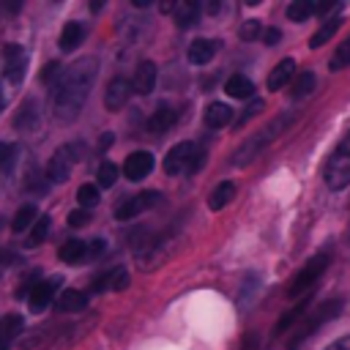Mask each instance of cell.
<instances>
[{
	"mask_svg": "<svg viewBox=\"0 0 350 350\" xmlns=\"http://www.w3.org/2000/svg\"><path fill=\"white\" fill-rule=\"evenodd\" d=\"M314 88H317V77H314L312 71H301V74L295 77V82H293V98H304V96H309Z\"/></svg>",
	"mask_w": 350,
	"mask_h": 350,
	"instance_id": "f546056e",
	"label": "cell"
},
{
	"mask_svg": "<svg viewBox=\"0 0 350 350\" xmlns=\"http://www.w3.org/2000/svg\"><path fill=\"white\" fill-rule=\"evenodd\" d=\"M224 90H227V96H232V98H249V96L254 93V82H252L249 77H243V74H232V77L224 82Z\"/></svg>",
	"mask_w": 350,
	"mask_h": 350,
	"instance_id": "d4e9b609",
	"label": "cell"
},
{
	"mask_svg": "<svg viewBox=\"0 0 350 350\" xmlns=\"http://www.w3.org/2000/svg\"><path fill=\"white\" fill-rule=\"evenodd\" d=\"M129 96H131V82L123 79V77H115V79L109 82L107 93H104V107H107L109 112H118V109L126 107Z\"/></svg>",
	"mask_w": 350,
	"mask_h": 350,
	"instance_id": "7c38bea8",
	"label": "cell"
},
{
	"mask_svg": "<svg viewBox=\"0 0 350 350\" xmlns=\"http://www.w3.org/2000/svg\"><path fill=\"white\" fill-rule=\"evenodd\" d=\"M49 183H52V180H49V178H44L41 172H30V178H27V189H30V191H36V194H44V191L49 189Z\"/></svg>",
	"mask_w": 350,
	"mask_h": 350,
	"instance_id": "74e56055",
	"label": "cell"
},
{
	"mask_svg": "<svg viewBox=\"0 0 350 350\" xmlns=\"http://www.w3.org/2000/svg\"><path fill=\"white\" fill-rule=\"evenodd\" d=\"M262 22L260 19H246L243 25H241V30H238V36L243 38V41H254V38H262Z\"/></svg>",
	"mask_w": 350,
	"mask_h": 350,
	"instance_id": "e575fe53",
	"label": "cell"
},
{
	"mask_svg": "<svg viewBox=\"0 0 350 350\" xmlns=\"http://www.w3.org/2000/svg\"><path fill=\"white\" fill-rule=\"evenodd\" d=\"M232 197H235V183H232V180H221V183L211 191V197H208V208H211V211H221Z\"/></svg>",
	"mask_w": 350,
	"mask_h": 350,
	"instance_id": "484cf974",
	"label": "cell"
},
{
	"mask_svg": "<svg viewBox=\"0 0 350 350\" xmlns=\"http://www.w3.org/2000/svg\"><path fill=\"white\" fill-rule=\"evenodd\" d=\"M98 200H101V197H98V189H96L93 183H82V186L77 189V202H79V208H85V211H88V208H96Z\"/></svg>",
	"mask_w": 350,
	"mask_h": 350,
	"instance_id": "1f68e13d",
	"label": "cell"
},
{
	"mask_svg": "<svg viewBox=\"0 0 350 350\" xmlns=\"http://www.w3.org/2000/svg\"><path fill=\"white\" fill-rule=\"evenodd\" d=\"M49 227H52V221H49V216H38V221L33 224V230H30V238H27V246H38L44 238H46V232H49Z\"/></svg>",
	"mask_w": 350,
	"mask_h": 350,
	"instance_id": "d6a6232c",
	"label": "cell"
},
{
	"mask_svg": "<svg viewBox=\"0 0 350 350\" xmlns=\"http://www.w3.org/2000/svg\"><path fill=\"white\" fill-rule=\"evenodd\" d=\"M342 312V301H336V298H331V301H323V304H317V306H312L304 317H301V323L293 328V336H290V342H287V347L290 350H298L323 323H328V320H334L336 314Z\"/></svg>",
	"mask_w": 350,
	"mask_h": 350,
	"instance_id": "3957f363",
	"label": "cell"
},
{
	"mask_svg": "<svg viewBox=\"0 0 350 350\" xmlns=\"http://www.w3.org/2000/svg\"><path fill=\"white\" fill-rule=\"evenodd\" d=\"M3 74L8 82H22L27 71V52L22 44H5L3 49Z\"/></svg>",
	"mask_w": 350,
	"mask_h": 350,
	"instance_id": "9c48e42d",
	"label": "cell"
},
{
	"mask_svg": "<svg viewBox=\"0 0 350 350\" xmlns=\"http://www.w3.org/2000/svg\"><path fill=\"white\" fill-rule=\"evenodd\" d=\"M230 120H232V107H227V104H221V101L208 104V109H205V126L221 129V126H227Z\"/></svg>",
	"mask_w": 350,
	"mask_h": 350,
	"instance_id": "7402d4cb",
	"label": "cell"
},
{
	"mask_svg": "<svg viewBox=\"0 0 350 350\" xmlns=\"http://www.w3.org/2000/svg\"><path fill=\"white\" fill-rule=\"evenodd\" d=\"M150 170H153V156H150L148 150L131 153V156L126 159V164H123V172H126L129 180H142L145 175H150Z\"/></svg>",
	"mask_w": 350,
	"mask_h": 350,
	"instance_id": "5bb4252c",
	"label": "cell"
},
{
	"mask_svg": "<svg viewBox=\"0 0 350 350\" xmlns=\"http://www.w3.org/2000/svg\"><path fill=\"white\" fill-rule=\"evenodd\" d=\"M323 180L331 191H342V189L350 186V129L339 139V145L331 150V156L325 159Z\"/></svg>",
	"mask_w": 350,
	"mask_h": 350,
	"instance_id": "277c9868",
	"label": "cell"
},
{
	"mask_svg": "<svg viewBox=\"0 0 350 350\" xmlns=\"http://www.w3.org/2000/svg\"><path fill=\"white\" fill-rule=\"evenodd\" d=\"M156 77H159V71H156V66L150 63V60H142L139 66H137V71H134V79H131V88L139 93V96H148L153 88H156Z\"/></svg>",
	"mask_w": 350,
	"mask_h": 350,
	"instance_id": "9a60e30c",
	"label": "cell"
},
{
	"mask_svg": "<svg viewBox=\"0 0 350 350\" xmlns=\"http://www.w3.org/2000/svg\"><path fill=\"white\" fill-rule=\"evenodd\" d=\"M77 148H79V145H63V148H57V150L52 153V159L46 161V178H49L52 183L68 180L74 164H77L79 156H82V153H77Z\"/></svg>",
	"mask_w": 350,
	"mask_h": 350,
	"instance_id": "52a82bcc",
	"label": "cell"
},
{
	"mask_svg": "<svg viewBox=\"0 0 350 350\" xmlns=\"http://www.w3.org/2000/svg\"><path fill=\"white\" fill-rule=\"evenodd\" d=\"M172 123H175V107L161 104L159 109H153V115L148 120V131L150 134H164V131H170Z\"/></svg>",
	"mask_w": 350,
	"mask_h": 350,
	"instance_id": "44dd1931",
	"label": "cell"
},
{
	"mask_svg": "<svg viewBox=\"0 0 350 350\" xmlns=\"http://www.w3.org/2000/svg\"><path fill=\"white\" fill-rule=\"evenodd\" d=\"M293 118H295L293 112L276 115L265 129H260L257 134H252V137H249V139L235 150L232 164H235V167H246L252 159H257V156H260V153H262V150H265V148H268V145H271V142H273V139H276V137H279V134L293 123Z\"/></svg>",
	"mask_w": 350,
	"mask_h": 350,
	"instance_id": "7a4b0ae2",
	"label": "cell"
},
{
	"mask_svg": "<svg viewBox=\"0 0 350 350\" xmlns=\"http://www.w3.org/2000/svg\"><path fill=\"white\" fill-rule=\"evenodd\" d=\"M205 11H208V14H219V11H221V3H208Z\"/></svg>",
	"mask_w": 350,
	"mask_h": 350,
	"instance_id": "c3c4849f",
	"label": "cell"
},
{
	"mask_svg": "<svg viewBox=\"0 0 350 350\" xmlns=\"http://www.w3.org/2000/svg\"><path fill=\"white\" fill-rule=\"evenodd\" d=\"M22 328H25V320L19 314H3L0 317V350H8L11 342L22 334Z\"/></svg>",
	"mask_w": 350,
	"mask_h": 350,
	"instance_id": "d6986e66",
	"label": "cell"
},
{
	"mask_svg": "<svg viewBox=\"0 0 350 350\" xmlns=\"http://www.w3.org/2000/svg\"><path fill=\"white\" fill-rule=\"evenodd\" d=\"M287 19L290 22H306L312 14H317V3H309V0H295L287 5Z\"/></svg>",
	"mask_w": 350,
	"mask_h": 350,
	"instance_id": "f1b7e54d",
	"label": "cell"
},
{
	"mask_svg": "<svg viewBox=\"0 0 350 350\" xmlns=\"http://www.w3.org/2000/svg\"><path fill=\"white\" fill-rule=\"evenodd\" d=\"M134 5H137V8H148L150 3H148V0H134Z\"/></svg>",
	"mask_w": 350,
	"mask_h": 350,
	"instance_id": "681fc988",
	"label": "cell"
},
{
	"mask_svg": "<svg viewBox=\"0 0 350 350\" xmlns=\"http://www.w3.org/2000/svg\"><path fill=\"white\" fill-rule=\"evenodd\" d=\"M101 252H104V241H101V238H96V241L88 243V257H96V254H101Z\"/></svg>",
	"mask_w": 350,
	"mask_h": 350,
	"instance_id": "b9f144b4",
	"label": "cell"
},
{
	"mask_svg": "<svg viewBox=\"0 0 350 350\" xmlns=\"http://www.w3.org/2000/svg\"><path fill=\"white\" fill-rule=\"evenodd\" d=\"M339 25H342V14H339V11H336V14H331V16H325V19L320 22V27L312 33L309 46H312V49H317V46H323L325 41H331V38H334V33L339 30Z\"/></svg>",
	"mask_w": 350,
	"mask_h": 350,
	"instance_id": "e0dca14e",
	"label": "cell"
},
{
	"mask_svg": "<svg viewBox=\"0 0 350 350\" xmlns=\"http://www.w3.org/2000/svg\"><path fill=\"white\" fill-rule=\"evenodd\" d=\"M241 350H257V336L254 334H246L243 342H241Z\"/></svg>",
	"mask_w": 350,
	"mask_h": 350,
	"instance_id": "7bdbcfd3",
	"label": "cell"
},
{
	"mask_svg": "<svg viewBox=\"0 0 350 350\" xmlns=\"http://www.w3.org/2000/svg\"><path fill=\"white\" fill-rule=\"evenodd\" d=\"M3 104H5V98H3V93H0V109H3Z\"/></svg>",
	"mask_w": 350,
	"mask_h": 350,
	"instance_id": "f907efd6",
	"label": "cell"
},
{
	"mask_svg": "<svg viewBox=\"0 0 350 350\" xmlns=\"http://www.w3.org/2000/svg\"><path fill=\"white\" fill-rule=\"evenodd\" d=\"M109 145H112V134H104V137H101V142H98V148H101V150H107Z\"/></svg>",
	"mask_w": 350,
	"mask_h": 350,
	"instance_id": "7dc6e473",
	"label": "cell"
},
{
	"mask_svg": "<svg viewBox=\"0 0 350 350\" xmlns=\"http://www.w3.org/2000/svg\"><path fill=\"white\" fill-rule=\"evenodd\" d=\"M200 3H191V0H180V3H175V11H172V19H175V25L178 27H191L197 19H200Z\"/></svg>",
	"mask_w": 350,
	"mask_h": 350,
	"instance_id": "ffe728a7",
	"label": "cell"
},
{
	"mask_svg": "<svg viewBox=\"0 0 350 350\" xmlns=\"http://www.w3.org/2000/svg\"><path fill=\"white\" fill-rule=\"evenodd\" d=\"M200 164H202V150H200L194 142H189V139L178 142V145L170 148V153L164 156V172L172 175V178H175V175L194 172Z\"/></svg>",
	"mask_w": 350,
	"mask_h": 350,
	"instance_id": "8992f818",
	"label": "cell"
},
{
	"mask_svg": "<svg viewBox=\"0 0 350 350\" xmlns=\"http://www.w3.org/2000/svg\"><path fill=\"white\" fill-rule=\"evenodd\" d=\"M0 8H3V11H11V14H14V11H22V3H0Z\"/></svg>",
	"mask_w": 350,
	"mask_h": 350,
	"instance_id": "bcb514c9",
	"label": "cell"
},
{
	"mask_svg": "<svg viewBox=\"0 0 350 350\" xmlns=\"http://www.w3.org/2000/svg\"><path fill=\"white\" fill-rule=\"evenodd\" d=\"M57 284H60V276L36 282L33 290H30V312H36V314L44 312V309L52 304V298H55V293H57Z\"/></svg>",
	"mask_w": 350,
	"mask_h": 350,
	"instance_id": "8fae6325",
	"label": "cell"
},
{
	"mask_svg": "<svg viewBox=\"0 0 350 350\" xmlns=\"http://www.w3.org/2000/svg\"><path fill=\"white\" fill-rule=\"evenodd\" d=\"M331 262V252H320L314 257H309L304 262V268L290 279V287H287V298H304V295H312V287L317 284V279L325 273Z\"/></svg>",
	"mask_w": 350,
	"mask_h": 350,
	"instance_id": "5b68a950",
	"label": "cell"
},
{
	"mask_svg": "<svg viewBox=\"0 0 350 350\" xmlns=\"http://www.w3.org/2000/svg\"><path fill=\"white\" fill-rule=\"evenodd\" d=\"M38 221V211H36V205L33 202H25L16 213H14V219H11V230L14 232H25L30 224H36Z\"/></svg>",
	"mask_w": 350,
	"mask_h": 350,
	"instance_id": "4316f807",
	"label": "cell"
},
{
	"mask_svg": "<svg viewBox=\"0 0 350 350\" xmlns=\"http://www.w3.org/2000/svg\"><path fill=\"white\" fill-rule=\"evenodd\" d=\"M325 350H350V334H347V336H342L339 342H334V345H328Z\"/></svg>",
	"mask_w": 350,
	"mask_h": 350,
	"instance_id": "ee69618b",
	"label": "cell"
},
{
	"mask_svg": "<svg viewBox=\"0 0 350 350\" xmlns=\"http://www.w3.org/2000/svg\"><path fill=\"white\" fill-rule=\"evenodd\" d=\"M14 126L19 129V131H25V134H33V131H38V126H41V104H38V98H25L22 101V107L16 109V115H14Z\"/></svg>",
	"mask_w": 350,
	"mask_h": 350,
	"instance_id": "30bf717a",
	"label": "cell"
},
{
	"mask_svg": "<svg viewBox=\"0 0 350 350\" xmlns=\"http://www.w3.org/2000/svg\"><path fill=\"white\" fill-rule=\"evenodd\" d=\"M57 257H60L63 262L77 265V262H82V260L88 257V243L79 241V238H71V241H66V243L57 249Z\"/></svg>",
	"mask_w": 350,
	"mask_h": 350,
	"instance_id": "603a6c76",
	"label": "cell"
},
{
	"mask_svg": "<svg viewBox=\"0 0 350 350\" xmlns=\"http://www.w3.org/2000/svg\"><path fill=\"white\" fill-rule=\"evenodd\" d=\"M219 46H221V41H216V38H194V41L189 44L186 57H189V63H194V66H205V63L213 60V55L219 52Z\"/></svg>",
	"mask_w": 350,
	"mask_h": 350,
	"instance_id": "4fadbf2b",
	"label": "cell"
},
{
	"mask_svg": "<svg viewBox=\"0 0 350 350\" xmlns=\"http://www.w3.org/2000/svg\"><path fill=\"white\" fill-rule=\"evenodd\" d=\"M82 38H85V25H82V22H68V25L63 27V33H60V49H63V52L77 49V46L82 44Z\"/></svg>",
	"mask_w": 350,
	"mask_h": 350,
	"instance_id": "cb8c5ba5",
	"label": "cell"
},
{
	"mask_svg": "<svg viewBox=\"0 0 350 350\" xmlns=\"http://www.w3.org/2000/svg\"><path fill=\"white\" fill-rule=\"evenodd\" d=\"M16 164V145L11 142H0V172H11Z\"/></svg>",
	"mask_w": 350,
	"mask_h": 350,
	"instance_id": "836d02e7",
	"label": "cell"
},
{
	"mask_svg": "<svg viewBox=\"0 0 350 350\" xmlns=\"http://www.w3.org/2000/svg\"><path fill=\"white\" fill-rule=\"evenodd\" d=\"M63 71H66V68H63V66H60L57 60H52V63H46V66L41 68V82H44V85H52V88H55V85H57V79L63 77Z\"/></svg>",
	"mask_w": 350,
	"mask_h": 350,
	"instance_id": "d590c367",
	"label": "cell"
},
{
	"mask_svg": "<svg viewBox=\"0 0 350 350\" xmlns=\"http://www.w3.org/2000/svg\"><path fill=\"white\" fill-rule=\"evenodd\" d=\"M88 221H90V213H88L85 208H77V211L68 213V224H71V227H85Z\"/></svg>",
	"mask_w": 350,
	"mask_h": 350,
	"instance_id": "ab89813d",
	"label": "cell"
},
{
	"mask_svg": "<svg viewBox=\"0 0 350 350\" xmlns=\"http://www.w3.org/2000/svg\"><path fill=\"white\" fill-rule=\"evenodd\" d=\"M126 284H129V271L126 268H120V265H115V268H109L107 273H101L98 279H96V293H107V290H126Z\"/></svg>",
	"mask_w": 350,
	"mask_h": 350,
	"instance_id": "2e32d148",
	"label": "cell"
},
{
	"mask_svg": "<svg viewBox=\"0 0 350 350\" xmlns=\"http://www.w3.org/2000/svg\"><path fill=\"white\" fill-rule=\"evenodd\" d=\"M96 74H98L96 57H82L63 71V77L52 88V112L60 123H71L79 118V112L90 96V88L96 82Z\"/></svg>",
	"mask_w": 350,
	"mask_h": 350,
	"instance_id": "6da1fadb",
	"label": "cell"
},
{
	"mask_svg": "<svg viewBox=\"0 0 350 350\" xmlns=\"http://www.w3.org/2000/svg\"><path fill=\"white\" fill-rule=\"evenodd\" d=\"M115 180H118V167L112 161H101L98 164V183L104 189H109V186H115Z\"/></svg>",
	"mask_w": 350,
	"mask_h": 350,
	"instance_id": "8d00e7d4",
	"label": "cell"
},
{
	"mask_svg": "<svg viewBox=\"0 0 350 350\" xmlns=\"http://www.w3.org/2000/svg\"><path fill=\"white\" fill-rule=\"evenodd\" d=\"M8 262H14V254L8 249H0V268H5Z\"/></svg>",
	"mask_w": 350,
	"mask_h": 350,
	"instance_id": "f6af8a7d",
	"label": "cell"
},
{
	"mask_svg": "<svg viewBox=\"0 0 350 350\" xmlns=\"http://www.w3.org/2000/svg\"><path fill=\"white\" fill-rule=\"evenodd\" d=\"M262 107H265V104H262V98H254V101H252V104H249V107H246V109L241 112V118H238L235 123H238V126H243V123H246L249 118H254V115H257V112H260Z\"/></svg>",
	"mask_w": 350,
	"mask_h": 350,
	"instance_id": "f35d334b",
	"label": "cell"
},
{
	"mask_svg": "<svg viewBox=\"0 0 350 350\" xmlns=\"http://www.w3.org/2000/svg\"><path fill=\"white\" fill-rule=\"evenodd\" d=\"M279 38H282V30H279V27H268V30L262 33V44H268V46H276Z\"/></svg>",
	"mask_w": 350,
	"mask_h": 350,
	"instance_id": "60d3db41",
	"label": "cell"
},
{
	"mask_svg": "<svg viewBox=\"0 0 350 350\" xmlns=\"http://www.w3.org/2000/svg\"><path fill=\"white\" fill-rule=\"evenodd\" d=\"M159 200H161L159 191H142V194H134V197L123 200V202L115 208V219H118V221H131V219H137L139 213H145L148 208L159 205Z\"/></svg>",
	"mask_w": 350,
	"mask_h": 350,
	"instance_id": "ba28073f",
	"label": "cell"
},
{
	"mask_svg": "<svg viewBox=\"0 0 350 350\" xmlns=\"http://www.w3.org/2000/svg\"><path fill=\"white\" fill-rule=\"evenodd\" d=\"M350 66V36L334 49V55H331V60H328V68L331 71H342V68H347Z\"/></svg>",
	"mask_w": 350,
	"mask_h": 350,
	"instance_id": "4dcf8cb0",
	"label": "cell"
},
{
	"mask_svg": "<svg viewBox=\"0 0 350 350\" xmlns=\"http://www.w3.org/2000/svg\"><path fill=\"white\" fill-rule=\"evenodd\" d=\"M85 306H88V295L82 290H63L57 295V309H63V312H79Z\"/></svg>",
	"mask_w": 350,
	"mask_h": 350,
	"instance_id": "83f0119b",
	"label": "cell"
},
{
	"mask_svg": "<svg viewBox=\"0 0 350 350\" xmlns=\"http://www.w3.org/2000/svg\"><path fill=\"white\" fill-rule=\"evenodd\" d=\"M295 77V60L293 57H284L273 66V71L268 74V90H282L290 79Z\"/></svg>",
	"mask_w": 350,
	"mask_h": 350,
	"instance_id": "ac0fdd59",
	"label": "cell"
}]
</instances>
